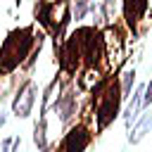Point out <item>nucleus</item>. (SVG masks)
Here are the masks:
<instances>
[{
	"label": "nucleus",
	"mask_w": 152,
	"mask_h": 152,
	"mask_svg": "<svg viewBox=\"0 0 152 152\" xmlns=\"http://www.w3.org/2000/svg\"><path fill=\"white\" fill-rule=\"evenodd\" d=\"M150 131H152V114H140L133 121V126L128 128V142L131 145H138Z\"/></svg>",
	"instance_id": "obj_8"
},
{
	"label": "nucleus",
	"mask_w": 152,
	"mask_h": 152,
	"mask_svg": "<svg viewBox=\"0 0 152 152\" xmlns=\"http://www.w3.org/2000/svg\"><path fill=\"white\" fill-rule=\"evenodd\" d=\"M90 142H93V131L86 124H76L64 133L55 152H86Z\"/></svg>",
	"instance_id": "obj_5"
},
{
	"label": "nucleus",
	"mask_w": 152,
	"mask_h": 152,
	"mask_svg": "<svg viewBox=\"0 0 152 152\" xmlns=\"http://www.w3.org/2000/svg\"><path fill=\"white\" fill-rule=\"evenodd\" d=\"M33 145L38 150H43L48 145V116H38L36 128H33Z\"/></svg>",
	"instance_id": "obj_9"
},
{
	"label": "nucleus",
	"mask_w": 152,
	"mask_h": 152,
	"mask_svg": "<svg viewBox=\"0 0 152 152\" xmlns=\"http://www.w3.org/2000/svg\"><path fill=\"white\" fill-rule=\"evenodd\" d=\"M76 97H78V95H76L74 83H66V86L62 88V93L57 95V100L52 102V112L59 114V121H62L64 126H69V121L76 116V107H78V100H76Z\"/></svg>",
	"instance_id": "obj_6"
},
{
	"label": "nucleus",
	"mask_w": 152,
	"mask_h": 152,
	"mask_svg": "<svg viewBox=\"0 0 152 152\" xmlns=\"http://www.w3.org/2000/svg\"><path fill=\"white\" fill-rule=\"evenodd\" d=\"M93 10H95V2H93V0H76L71 19L81 21V19H86V14H88V12H93Z\"/></svg>",
	"instance_id": "obj_11"
},
{
	"label": "nucleus",
	"mask_w": 152,
	"mask_h": 152,
	"mask_svg": "<svg viewBox=\"0 0 152 152\" xmlns=\"http://www.w3.org/2000/svg\"><path fill=\"white\" fill-rule=\"evenodd\" d=\"M5 124H7V114H2V112H0V128H2Z\"/></svg>",
	"instance_id": "obj_16"
},
{
	"label": "nucleus",
	"mask_w": 152,
	"mask_h": 152,
	"mask_svg": "<svg viewBox=\"0 0 152 152\" xmlns=\"http://www.w3.org/2000/svg\"><path fill=\"white\" fill-rule=\"evenodd\" d=\"M38 152H55V145H50V142H48V145H45L43 150H38Z\"/></svg>",
	"instance_id": "obj_15"
},
{
	"label": "nucleus",
	"mask_w": 152,
	"mask_h": 152,
	"mask_svg": "<svg viewBox=\"0 0 152 152\" xmlns=\"http://www.w3.org/2000/svg\"><path fill=\"white\" fill-rule=\"evenodd\" d=\"M116 2H119V0H102V17H104L107 21H112V19H114Z\"/></svg>",
	"instance_id": "obj_12"
},
{
	"label": "nucleus",
	"mask_w": 152,
	"mask_h": 152,
	"mask_svg": "<svg viewBox=\"0 0 152 152\" xmlns=\"http://www.w3.org/2000/svg\"><path fill=\"white\" fill-rule=\"evenodd\" d=\"M43 36H36L33 24L26 26H14L12 31H7V36L0 43V76H12L21 64L28 62L31 52L43 45Z\"/></svg>",
	"instance_id": "obj_1"
},
{
	"label": "nucleus",
	"mask_w": 152,
	"mask_h": 152,
	"mask_svg": "<svg viewBox=\"0 0 152 152\" xmlns=\"http://www.w3.org/2000/svg\"><path fill=\"white\" fill-rule=\"evenodd\" d=\"M78 50H81V64L86 69H100L107 57V40L97 26H78L74 28Z\"/></svg>",
	"instance_id": "obj_3"
},
{
	"label": "nucleus",
	"mask_w": 152,
	"mask_h": 152,
	"mask_svg": "<svg viewBox=\"0 0 152 152\" xmlns=\"http://www.w3.org/2000/svg\"><path fill=\"white\" fill-rule=\"evenodd\" d=\"M121 5H124L126 26L133 31V36H138V26H140V21H142L145 14H147L150 0H121Z\"/></svg>",
	"instance_id": "obj_7"
},
{
	"label": "nucleus",
	"mask_w": 152,
	"mask_h": 152,
	"mask_svg": "<svg viewBox=\"0 0 152 152\" xmlns=\"http://www.w3.org/2000/svg\"><path fill=\"white\" fill-rule=\"evenodd\" d=\"M12 142H14V135H7L0 140V152H10L12 150Z\"/></svg>",
	"instance_id": "obj_14"
},
{
	"label": "nucleus",
	"mask_w": 152,
	"mask_h": 152,
	"mask_svg": "<svg viewBox=\"0 0 152 152\" xmlns=\"http://www.w3.org/2000/svg\"><path fill=\"white\" fill-rule=\"evenodd\" d=\"M90 97L95 104V131L104 133L109 124H114V119L121 114V86L116 81V76H100L93 86H90Z\"/></svg>",
	"instance_id": "obj_2"
},
{
	"label": "nucleus",
	"mask_w": 152,
	"mask_h": 152,
	"mask_svg": "<svg viewBox=\"0 0 152 152\" xmlns=\"http://www.w3.org/2000/svg\"><path fill=\"white\" fill-rule=\"evenodd\" d=\"M133 83H135V66H131V69H126L124 71V76H121V95H124V100L131 95V90H133Z\"/></svg>",
	"instance_id": "obj_10"
},
{
	"label": "nucleus",
	"mask_w": 152,
	"mask_h": 152,
	"mask_svg": "<svg viewBox=\"0 0 152 152\" xmlns=\"http://www.w3.org/2000/svg\"><path fill=\"white\" fill-rule=\"evenodd\" d=\"M152 104V78L145 83V90H142V107H150Z\"/></svg>",
	"instance_id": "obj_13"
},
{
	"label": "nucleus",
	"mask_w": 152,
	"mask_h": 152,
	"mask_svg": "<svg viewBox=\"0 0 152 152\" xmlns=\"http://www.w3.org/2000/svg\"><path fill=\"white\" fill-rule=\"evenodd\" d=\"M38 97V86L33 78H24L12 97V114L17 119H28L33 114V104Z\"/></svg>",
	"instance_id": "obj_4"
}]
</instances>
